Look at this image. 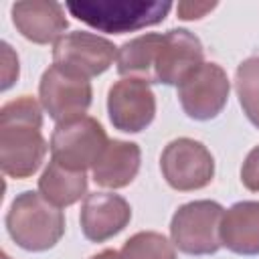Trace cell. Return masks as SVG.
Returning a JSON list of instances; mask_svg holds the SVG:
<instances>
[{"mask_svg": "<svg viewBox=\"0 0 259 259\" xmlns=\"http://www.w3.org/2000/svg\"><path fill=\"white\" fill-rule=\"evenodd\" d=\"M160 170L168 186L180 192L200 190L214 176V158L210 150L192 138H176L160 154Z\"/></svg>", "mask_w": 259, "mask_h": 259, "instance_id": "cell-6", "label": "cell"}, {"mask_svg": "<svg viewBox=\"0 0 259 259\" xmlns=\"http://www.w3.org/2000/svg\"><path fill=\"white\" fill-rule=\"evenodd\" d=\"M16 30L30 42L49 45L57 42L69 26L65 6L55 0H28L14 2L10 8Z\"/></svg>", "mask_w": 259, "mask_h": 259, "instance_id": "cell-13", "label": "cell"}, {"mask_svg": "<svg viewBox=\"0 0 259 259\" xmlns=\"http://www.w3.org/2000/svg\"><path fill=\"white\" fill-rule=\"evenodd\" d=\"M235 89L243 113L259 127V57H249L239 63L235 71Z\"/></svg>", "mask_w": 259, "mask_h": 259, "instance_id": "cell-18", "label": "cell"}, {"mask_svg": "<svg viewBox=\"0 0 259 259\" xmlns=\"http://www.w3.org/2000/svg\"><path fill=\"white\" fill-rule=\"evenodd\" d=\"M225 208L217 200H192L172 214V245L186 255H214L221 247Z\"/></svg>", "mask_w": 259, "mask_h": 259, "instance_id": "cell-4", "label": "cell"}, {"mask_svg": "<svg viewBox=\"0 0 259 259\" xmlns=\"http://www.w3.org/2000/svg\"><path fill=\"white\" fill-rule=\"evenodd\" d=\"M204 63L200 38L186 28H170L162 34V45L156 61V79L164 85H180L198 65Z\"/></svg>", "mask_w": 259, "mask_h": 259, "instance_id": "cell-11", "label": "cell"}, {"mask_svg": "<svg viewBox=\"0 0 259 259\" xmlns=\"http://www.w3.org/2000/svg\"><path fill=\"white\" fill-rule=\"evenodd\" d=\"M217 8V2H178L176 12L182 20H198Z\"/></svg>", "mask_w": 259, "mask_h": 259, "instance_id": "cell-22", "label": "cell"}, {"mask_svg": "<svg viewBox=\"0 0 259 259\" xmlns=\"http://www.w3.org/2000/svg\"><path fill=\"white\" fill-rule=\"evenodd\" d=\"M2 259H10V257H8V255H6V253H2Z\"/></svg>", "mask_w": 259, "mask_h": 259, "instance_id": "cell-24", "label": "cell"}, {"mask_svg": "<svg viewBox=\"0 0 259 259\" xmlns=\"http://www.w3.org/2000/svg\"><path fill=\"white\" fill-rule=\"evenodd\" d=\"M241 182L247 190L259 192V146H255L247 154V158L241 166Z\"/></svg>", "mask_w": 259, "mask_h": 259, "instance_id": "cell-20", "label": "cell"}, {"mask_svg": "<svg viewBox=\"0 0 259 259\" xmlns=\"http://www.w3.org/2000/svg\"><path fill=\"white\" fill-rule=\"evenodd\" d=\"M107 144L109 140L103 125L91 115H81L55 125L51 136V160L69 170L85 172L95 166Z\"/></svg>", "mask_w": 259, "mask_h": 259, "instance_id": "cell-5", "label": "cell"}, {"mask_svg": "<svg viewBox=\"0 0 259 259\" xmlns=\"http://www.w3.org/2000/svg\"><path fill=\"white\" fill-rule=\"evenodd\" d=\"M115 57L117 47L109 38L85 30L67 32L53 47V65L85 79L105 73Z\"/></svg>", "mask_w": 259, "mask_h": 259, "instance_id": "cell-8", "label": "cell"}, {"mask_svg": "<svg viewBox=\"0 0 259 259\" xmlns=\"http://www.w3.org/2000/svg\"><path fill=\"white\" fill-rule=\"evenodd\" d=\"M142 150L134 142L109 140L103 154L93 166V180L103 188H123L140 172Z\"/></svg>", "mask_w": 259, "mask_h": 259, "instance_id": "cell-14", "label": "cell"}, {"mask_svg": "<svg viewBox=\"0 0 259 259\" xmlns=\"http://www.w3.org/2000/svg\"><path fill=\"white\" fill-rule=\"evenodd\" d=\"M89 259H119V253L115 249H103V251H99L97 255H93Z\"/></svg>", "mask_w": 259, "mask_h": 259, "instance_id": "cell-23", "label": "cell"}, {"mask_svg": "<svg viewBox=\"0 0 259 259\" xmlns=\"http://www.w3.org/2000/svg\"><path fill=\"white\" fill-rule=\"evenodd\" d=\"M221 241L237 255H259V200H241L225 210Z\"/></svg>", "mask_w": 259, "mask_h": 259, "instance_id": "cell-15", "label": "cell"}, {"mask_svg": "<svg viewBox=\"0 0 259 259\" xmlns=\"http://www.w3.org/2000/svg\"><path fill=\"white\" fill-rule=\"evenodd\" d=\"M132 221L130 202L113 192H91L85 196L79 223L85 239L103 243L121 233Z\"/></svg>", "mask_w": 259, "mask_h": 259, "instance_id": "cell-12", "label": "cell"}, {"mask_svg": "<svg viewBox=\"0 0 259 259\" xmlns=\"http://www.w3.org/2000/svg\"><path fill=\"white\" fill-rule=\"evenodd\" d=\"M162 45V34L146 32L136 38L125 40L117 49V73L123 79H140L144 83H158L156 61Z\"/></svg>", "mask_w": 259, "mask_h": 259, "instance_id": "cell-16", "label": "cell"}, {"mask_svg": "<svg viewBox=\"0 0 259 259\" xmlns=\"http://www.w3.org/2000/svg\"><path fill=\"white\" fill-rule=\"evenodd\" d=\"M107 113L115 130L140 134L156 115V95L140 79H119L107 91Z\"/></svg>", "mask_w": 259, "mask_h": 259, "instance_id": "cell-10", "label": "cell"}, {"mask_svg": "<svg viewBox=\"0 0 259 259\" xmlns=\"http://www.w3.org/2000/svg\"><path fill=\"white\" fill-rule=\"evenodd\" d=\"M38 97L49 117L61 123L85 115L93 101V87L89 79L53 65L40 77Z\"/></svg>", "mask_w": 259, "mask_h": 259, "instance_id": "cell-9", "label": "cell"}, {"mask_svg": "<svg viewBox=\"0 0 259 259\" xmlns=\"http://www.w3.org/2000/svg\"><path fill=\"white\" fill-rule=\"evenodd\" d=\"M172 4L160 0H73L67 10L81 22L101 32L123 34L160 24Z\"/></svg>", "mask_w": 259, "mask_h": 259, "instance_id": "cell-3", "label": "cell"}, {"mask_svg": "<svg viewBox=\"0 0 259 259\" xmlns=\"http://www.w3.org/2000/svg\"><path fill=\"white\" fill-rule=\"evenodd\" d=\"M42 105L22 95L0 109V166L10 178L32 176L51 146L42 138Z\"/></svg>", "mask_w": 259, "mask_h": 259, "instance_id": "cell-1", "label": "cell"}, {"mask_svg": "<svg viewBox=\"0 0 259 259\" xmlns=\"http://www.w3.org/2000/svg\"><path fill=\"white\" fill-rule=\"evenodd\" d=\"M38 192L55 206H71L87 192L85 172H75L51 160L38 178Z\"/></svg>", "mask_w": 259, "mask_h": 259, "instance_id": "cell-17", "label": "cell"}, {"mask_svg": "<svg viewBox=\"0 0 259 259\" xmlns=\"http://www.w3.org/2000/svg\"><path fill=\"white\" fill-rule=\"evenodd\" d=\"M2 91H6L18 79V57L12 53L8 42H2Z\"/></svg>", "mask_w": 259, "mask_h": 259, "instance_id": "cell-21", "label": "cell"}, {"mask_svg": "<svg viewBox=\"0 0 259 259\" xmlns=\"http://www.w3.org/2000/svg\"><path fill=\"white\" fill-rule=\"evenodd\" d=\"M231 81L217 63H202L178 85V101L184 113L196 121L214 119L227 105Z\"/></svg>", "mask_w": 259, "mask_h": 259, "instance_id": "cell-7", "label": "cell"}, {"mask_svg": "<svg viewBox=\"0 0 259 259\" xmlns=\"http://www.w3.org/2000/svg\"><path fill=\"white\" fill-rule=\"evenodd\" d=\"M119 259H176V251L162 233L140 231L123 243Z\"/></svg>", "mask_w": 259, "mask_h": 259, "instance_id": "cell-19", "label": "cell"}, {"mask_svg": "<svg viewBox=\"0 0 259 259\" xmlns=\"http://www.w3.org/2000/svg\"><path fill=\"white\" fill-rule=\"evenodd\" d=\"M6 231L24 251H49L65 235V214L40 192L24 190L6 212Z\"/></svg>", "mask_w": 259, "mask_h": 259, "instance_id": "cell-2", "label": "cell"}]
</instances>
